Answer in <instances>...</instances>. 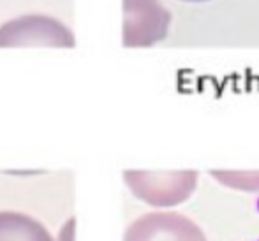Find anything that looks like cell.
Wrapping results in <instances>:
<instances>
[{
	"label": "cell",
	"mask_w": 259,
	"mask_h": 241,
	"mask_svg": "<svg viewBox=\"0 0 259 241\" xmlns=\"http://www.w3.org/2000/svg\"><path fill=\"white\" fill-rule=\"evenodd\" d=\"M189 2H203V0H189Z\"/></svg>",
	"instance_id": "obj_8"
},
{
	"label": "cell",
	"mask_w": 259,
	"mask_h": 241,
	"mask_svg": "<svg viewBox=\"0 0 259 241\" xmlns=\"http://www.w3.org/2000/svg\"><path fill=\"white\" fill-rule=\"evenodd\" d=\"M23 46H48V48H72V32L45 14H27L14 18L0 27V48H23Z\"/></svg>",
	"instance_id": "obj_2"
},
{
	"label": "cell",
	"mask_w": 259,
	"mask_h": 241,
	"mask_svg": "<svg viewBox=\"0 0 259 241\" xmlns=\"http://www.w3.org/2000/svg\"><path fill=\"white\" fill-rule=\"evenodd\" d=\"M74 225H76L74 218H69V220L64 224V227H62L57 241H74Z\"/></svg>",
	"instance_id": "obj_7"
},
{
	"label": "cell",
	"mask_w": 259,
	"mask_h": 241,
	"mask_svg": "<svg viewBox=\"0 0 259 241\" xmlns=\"http://www.w3.org/2000/svg\"><path fill=\"white\" fill-rule=\"evenodd\" d=\"M127 187L143 203L157 208H169L182 204L191 197L198 183L196 171L177 173H150V171H125Z\"/></svg>",
	"instance_id": "obj_1"
},
{
	"label": "cell",
	"mask_w": 259,
	"mask_h": 241,
	"mask_svg": "<svg viewBox=\"0 0 259 241\" xmlns=\"http://www.w3.org/2000/svg\"><path fill=\"white\" fill-rule=\"evenodd\" d=\"M0 241H53L35 218L14 211H0Z\"/></svg>",
	"instance_id": "obj_5"
},
{
	"label": "cell",
	"mask_w": 259,
	"mask_h": 241,
	"mask_svg": "<svg viewBox=\"0 0 259 241\" xmlns=\"http://www.w3.org/2000/svg\"><path fill=\"white\" fill-rule=\"evenodd\" d=\"M169 13L159 0H123V46H150L166 37Z\"/></svg>",
	"instance_id": "obj_3"
},
{
	"label": "cell",
	"mask_w": 259,
	"mask_h": 241,
	"mask_svg": "<svg viewBox=\"0 0 259 241\" xmlns=\"http://www.w3.org/2000/svg\"><path fill=\"white\" fill-rule=\"evenodd\" d=\"M211 176L228 188L259 192V171H211Z\"/></svg>",
	"instance_id": "obj_6"
},
{
	"label": "cell",
	"mask_w": 259,
	"mask_h": 241,
	"mask_svg": "<svg viewBox=\"0 0 259 241\" xmlns=\"http://www.w3.org/2000/svg\"><path fill=\"white\" fill-rule=\"evenodd\" d=\"M123 241H206L205 232L191 218L175 211H155L134 220Z\"/></svg>",
	"instance_id": "obj_4"
}]
</instances>
